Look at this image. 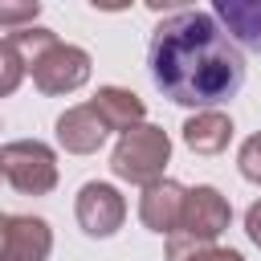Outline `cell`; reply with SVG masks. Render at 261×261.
Segmentation results:
<instances>
[{"mask_svg": "<svg viewBox=\"0 0 261 261\" xmlns=\"http://www.w3.org/2000/svg\"><path fill=\"white\" fill-rule=\"evenodd\" d=\"M147 69L175 106H220L245 86V53L212 12L184 8L163 16L147 41Z\"/></svg>", "mask_w": 261, "mask_h": 261, "instance_id": "obj_1", "label": "cell"}, {"mask_svg": "<svg viewBox=\"0 0 261 261\" xmlns=\"http://www.w3.org/2000/svg\"><path fill=\"white\" fill-rule=\"evenodd\" d=\"M167 159H171V139H167V130H163V126H151V122H135V126H126V130L118 135L114 155H110V171H114L118 179L143 188V184H151V179L163 175Z\"/></svg>", "mask_w": 261, "mask_h": 261, "instance_id": "obj_2", "label": "cell"}, {"mask_svg": "<svg viewBox=\"0 0 261 261\" xmlns=\"http://www.w3.org/2000/svg\"><path fill=\"white\" fill-rule=\"evenodd\" d=\"M0 175L20 196H49L57 188V155L41 139H12L0 147Z\"/></svg>", "mask_w": 261, "mask_h": 261, "instance_id": "obj_3", "label": "cell"}, {"mask_svg": "<svg viewBox=\"0 0 261 261\" xmlns=\"http://www.w3.org/2000/svg\"><path fill=\"white\" fill-rule=\"evenodd\" d=\"M33 82L41 94H73L90 82V53L82 45H65V41H53L33 65H29Z\"/></svg>", "mask_w": 261, "mask_h": 261, "instance_id": "obj_4", "label": "cell"}, {"mask_svg": "<svg viewBox=\"0 0 261 261\" xmlns=\"http://www.w3.org/2000/svg\"><path fill=\"white\" fill-rule=\"evenodd\" d=\"M228 220H232V204L212 184H196L184 196V212H179L175 232H184L192 241H216L228 228Z\"/></svg>", "mask_w": 261, "mask_h": 261, "instance_id": "obj_5", "label": "cell"}, {"mask_svg": "<svg viewBox=\"0 0 261 261\" xmlns=\"http://www.w3.org/2000/svg\"><path fill=\"white\" fill-rule=\"evenodd\" d=\"M73 212H77V224H82L86 237H114L126 220V200L114 184L90 179V184H82Z\"/></svg>", "mask_w": 261, "mask_h": 261, "instance_id": "obj_6", "label": "cell"}, {"mask_svg": "<svg viewBox=\"0 0 261 261\" xmlns=\"http://www.w3.org/2000/svg\"><path fill=\"white\" fill-rule=\"evenodd\" d=\"M53 249V228L41 216H4L0 228V261H49Z\"/></svg>", "mask_w": 261, "mask_h": 261, "instance_id": "obj_7", "label": "cell"}, {"mask_svg": "<svg viewBox=\"0 0 261 261\" xmlns=\"http://www.w3.org/2000/svg\"><path fill=\"white\" fill-rule=\"evenodd\" d=\"M184 196H188V188L175 184V179H167V175L143 184V196H139V220H143L151 232H163V237L175 232L179 212H184Z\"/></svg>", "mask_w": 261, "mask_h": 261, "instance_id": "obj_8", "label": "cell"}, {"mask_svg": "<svg viewBox=\"0 0 261 261\" xmlns=\"http://www.w3.org/2000/svg\"><path fill=\"white\" fill-rule=\"evenodd\" d=\"M106 122L98 118V110L90 102L82 106H69L61 118H57V143L69 151V155H94L102 143H106Z\"/></svg>", "mask_w": 261, "mask_h": 261, "instance_id": "obj_9", "label": "cell"}, {"mask_svg": "<svg viewBox=\"0 0 261 261\" xmlns=\"http://www.w3.org/2000/svg\"><path fill=\"white\" fill-rule=\"evenodd\" d=\"M212 12L237 45L261 53V0H212Z\"/></svg>", "mask_w": 261, "mask_h": 261, "instance_id": "obj_10", "label": "cell"}, {"mask_svg": "<svg viewBox=\"0 0 261 261\" xmlns=\"http://www.w3.org/2000/svg\"><path fill=\"white\" fill-rule=\"evenodd\" d=\"M184 143H188L196 155H220V151L232 143V118L220 114L216 106L196 110V114L184 122Z\"/></svg>", "mask_w": 261, "mask_h": 261, "instance_id": "obj_11", "label": "cell"}, {"mask_svg": "<svg viewBox=\"0 0 261 261\" xmlns=\"http://www.w3.org/2000/svg\"><path fill=\"white\" fill-rule=\"evenodd\" d=\"M90 106L98 110V118L106 122V130H126V126L143 122V114H147L143 98L135 90H122V86H102L90 98Z\"/></svg>", "mask_w": 261, "mask_h": 261, "instance_id": "obj_12", "label": "cell"}, {"mask_svg": "<svg viewBox=\"0 0 261 261\" xmlns=\"http://www.w3.org/2000/svg\"><path fill=\"white\" fill-rule=\"evenodd\" d=\"M167 261H245L237 249H220L212 241H192L184 232H167Z\"/></svg>", "mask_w": 261, "mask_h": 261, "instance_id": "obj_13", "label": "cell"}, {"mask_svg": "<svg viewBox=\"0 0 261 261\" xmlns=\"http://www.w3.org/2000/svg\"><path fill=\"white\" fill-rule=\"evenodd\" d=\"M8 41L20 49L24 69H29V65H33V61H37L53 41H57V33H53V29H41V24H24V29H12V33H8Z\"/></svg>", "mask_w": 261, "mask_h": 261, "instance_id": "obj_14", "label": "cell"}, {"mask_svg": "<svg viewBox=\"0 0 261 261\" xmlns=\"http://www.w3.org/2000/svg\"><path fill=\"white\" fill-rule=\"evenodd\" d=\"M29 69H24V57H20V49L4 37L0 41V98H8L16 86H20V77H24Z\"/></svg>", "mask_w": 261, "mask_h": 261, "instance_id": "obj_15", "label": "cell"}, {"mask_svg": "<svg viewBox=\"0 0 261 261\" xmlns=\"http://www.w3.org/2000/svg\"><path fill=\"white\" fill-rule=\"evenodd\" d=\"M41 12V0H0V29H24Z\"/></svg>", "mask_w": 261, "mask_h": 261, "instance_id": "obj_16", "label": "cell"}, {"mask_svg": "<svg viewBox=\"0 0 261 261\" xmlns=\"http://www.w3.org/2000/svg\"><path fill=\"white\" fill-rule=\"evenodd\" d=\"M237 167H241V175H245L249 184L261 188V130L249 135V139L241 143V151H237Z\"/></svg>", "mask_w": 261, "mask_h": 261, "instance_id": "obj_17", "label": "cell"}, {"mask_svg": "<svg viewBox=\"0 0 261 261\" xmlns=\"http://www.w3.org/2000/svg\"><path fill=\"white\" fill-rule=\"evenodd\" d=\"M245 232H249V241L261 249V200L249 204V212H245Z\"/></svg>", "mask_w": 261, "mask_h": 261, "instance_id": "obj_18", "label": "cell"}, {"mask_svg": "<svg viewBox=\"0 0 261 261\" xmlns=\"http://www.w3.org/2000/svg\"><path fill=\"white\" fill-rule=\"evenodd\" d=\"M143 4H147L151 12H175V8L184 12V8H188V4H196V0H143Z\"/></svg>", "mask_w": 261, "mask_h": 261, "instance_id": "obj_19", "label": "cell"}, {"mask_svg": "<svg viewBox=\"0 0 261 261\" xmlns=\"http://www.w3.org/2000/svg\"><path fill=\"white\" fill-rule=\"evenodd\" d=\"M94 8H102V12H122V8H130V0H90Z\"/></svg>", "mask_w": 261, "mask_h": 261, "instance_id": "obj_20", "label": "cell"}, {"mask_svg": "<svg viewBox=\"0 0 261 261\" xmlns=\"http://www.w3.org/2000/svg\"><path fill=\"white\" fill-rule=\"evenodd\" d=\"M0 228H4V216H0Z\"/></svg>", "mask_w": 261, "mask_h": 261, "instance_id": "obj_21", "label": "cell"}, {"mask_svg": "<svg viewBox=\"0 0 261 261\" xmlns=\"http://www.w3.org/2000/svg\"><path fill=\"white\" fill-rule=\"evenodd\" d=\"M0 179H4V175H0Z\"/></svg>", "mask_w": 261, "mask_h": 261, "instance_id": "obj_22", "label": "cell"}]
</instances>
